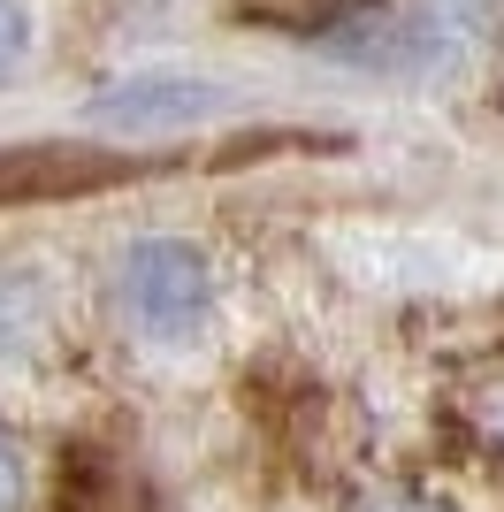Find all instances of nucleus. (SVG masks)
<instances>
[{"mask_svg":"<svg viewBox=\"0 0 504 512\" xmlns=\"http://www.w3.org/2000/svg\"><path fill=\"white\" fill-rule=\"evenodd\" d=\"M123 306L146 337H191L214 306V268L184 237H138L123 253Z\"/></svg>","mask_w":504,"mask_h":512,"instance_id":"f257e3e1","label":"nucleus"},{"mask_svg":"<svg viewBox=\"0 0 504 512\" xmlns=\"http://www.w3.org/2000/svg\"><path fill=\"white\" fill-rule=\"evenodd\" d=\"M214 107V85H199V77H130V85H115L100 100L107 123H191V115H207Z\"/></svg>","mask_w":504,"mask_h":512,"instance_id":"f03ea898","label":"nucleus"},{"mask_svg":"<svg viewBox=\"0 0 504 512\" xmlns=\"http://www.w3.org/2000/svg\"><path fill=\"white\" fill-rule=\"evenodd\" d=\"M23 54H31V8H23V0H0V77H16Z\"/></svg>","mask_w":504,"mask_h":512,"instance_id":"7ed1b4c3","label":"nucleus"},{"mask_svg":"<svg viewBox=\"0 0 504 512\" xmlns=\"http://www.w3.org/2000/svg\"><path fill=\"white\" fill-rule=\"evenodd\" d=\"M0 512H23V451L8 428H0Z\"/></svg>","mask_w":504,"mask_h":512,"instance_id":"20e7f679","label":"nucleus"},{"mask_svg":"<svg viewBox=\"0 0 504 512\" xmlns=\"http://www.w3.org/2000/svg\"><path fill=\"white\" fill-rule=\"evenodd\" d=\"M367 512H451V505H436V497H382V505H367Z\"/></svg>","mask_w":504,"mask_h":512,"instance_id":"39448f33","label":"nucleus"}]
</instances>
